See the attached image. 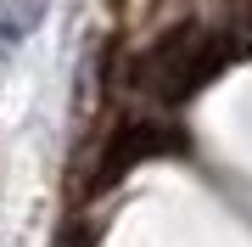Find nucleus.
<instances>
[{
  "instance_id": "f257e3e1",
  "label": "nucleus",
  "mask_w": 252,
  "mask_h": 247,
  "mask_svg": "<svg viewBox=\"0 0 252 247\" xmlns=\"http://www.w3.org/2000/svg\"><path fill=\"white\" fill-rule=\"evenodd\" d=\"M230 56H235L230 39L202 34V28H174V34H162L135 62V84L146 96H157V101H185V96H196Z\"/></svg>"
},
{
  "instance_id": "f03ea898",
  "label": "nucleus",
  "mask_w": 252,
  "mask_h": 247,
  "mask_svg": "<svg viewBox=\"0 0 252 247\" xmlns=\"http://www.w3.org/2000/svg\"><path fill=\"white\" fill-rule=\"evenodd\" d=\"M174 146H180V135H168L162 124H146V118L118 124L112 135H107V146H101V157H95L90 191H107V185H118L135 163H146V157H162V152H174Z\"/></svg>"
},
{
  "instance_id": "7ed1b4c3",
  "label": "nucleus",
  "mask_w": 252,
  "mask_h": 247,
  "mask_svg": "<svg viewBox=\"0 0 252 247\" xmlns=\"http://www.w3.org/2000/svg\"><path fill=\"white\" fill-rule=\"evenodd\" d=\"M112 6H124V0H112Z\"/></svg>"
}]
</instances>
